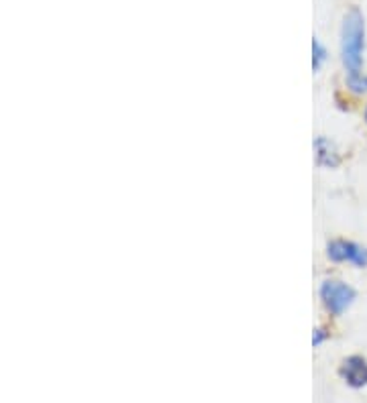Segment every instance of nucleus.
<instances>
[{"mask_svg": "<svg viewBox=\"0 0 367 403\" xmlns=\"http://www.w3.org/2000/svg\"><path fill=\"white\" fill-rule=\"evenodd\" d=\"M364 47H366V21L357 8H351L343 19V29H341V58L347 69V76L362 73Z\"/></svg>", "mask_w": 367, "mask_h": 403, "instance_id": "obj_1", "label": "nucleus"}, {"mask_svg": "<svg viewBox=\"0 0 367 403\" xmlns=\"http://www.w3.org/2000/svg\"><path fill=\"white\" fill-rule=\"evenodd\" d=\"M357 297V291L337 279H329L320 286V299L333 316L345 314Z\"/></svg>", "mask_w": 367, "mask_h": 403, "instance_id": "obj_2", "label": "nucleus"}, {"mask_svg": "<svg viewBox=\"0 0 367 403\" xmlns=\"http://www.w3.org/2000/svg\"><path fill=\"white\" fill-rule=\"evenodd\" d=\"M343 381L353 387V389H362L367 387V360L362 354H351L343 360L341 369H339Z\"/></svg>", "mask_w": 367, "mask_h": 403, "instance_id": "obj_3", "label": "nucleus"}, {"mask_svg": "<svg viewBox=\"0 0 367 403\" xmlns=\"http://www.w3.org/2000/svg\"><path fill=\"white\" fill-rule=\"evenodd\" d=\"M314 149H316V163L322 165V168H337L339 165V153L335 149V145L329 141V139H316L314 143Z\"/></svg>", "mask_w": 367, "mask_h": 403, "instance_id": "obj_4", "label": "nucleus"}, {"mask_svg": "<svg viewBox=\"0 0 367 403\" xmlns=\"http://www.w3.org/2000/svg\"><path fill=\"white\" fill-rule=\"evenodd\" d=\"M347 249H349V240H333L326 246V255L331 261L343 263V261H347Z\"/></svg>", "mask_w": 367, "mask_h": 403, "instance_id": "obj_5", "label": "nucleus"}, {"mask_svg": "<svg viewBox=\"0 0 367 403\" xmlns=\"http://www.w3.org/2000/svg\"><path fill=\"white\" fill-rule=\"evenodd\" d=\"M347 261L353 263L355 267H367V249L349 240V249H347Z\"/></svg>", "mask_w": 367, "mask_h": 403, "instance_id": "obj_6", "label": "nucleus"}, {"mask_svg": "<svg viewBox=\"0 0 367 403\" xmlns=\"http://www.w3.org/2000/svg\"><path fill=\"white\" fill-rule=\"evenodd\" d=\"M347 88L362 96V94H367V76L362 71V73H355V76H347Z\"/></svg>", "mask_w": 367, "mask_h": 403, "instance_id": "obj_7", "label": "nucleus"}, {"mask_svg": "<svg viewBox=\"0 0 367 403\" xmlns=\"http://www.w3.org/2000/svg\"><path fill=\"white\" fill-rule=\"evenodd\" d=\"M312 54H314V58H312V65H314V69H318L320 65H322V61L326 58V51H324V47L314 39L312 41Z\"/></svg>", "mask_w": 367, "mask_h": 403, "instance_id": "obj_8", "label": "nucleus"}, {"mask_svg": "<svg viewBox=\"0 0 367 403\" xmlns=\"http://www.w3.org/2000/svg\"><path fill=\"white\" fill-rule=\"evenodd\" d=\"M324 338H326V332H324V330H316V332H314V338H312V345L318 346Z\"/></svg>", "mask_w": 367, "mask_h": 403, "instance_id": "obj_9", "label": "nucleus"}, {"mask_svg": "<svg viewBox=\"0 0 367 403\" xmlns=\"http://www.w3.org/2000/svg\"><path fill=\"white\" fill-rule=\"evenodd\" d=\"M366 122H367V106H366Z\"/></svg>", "mask_w": 367, "mask_h": 403, "instance_id": "obj_10", "label": "nucleus"}]
</instances>
